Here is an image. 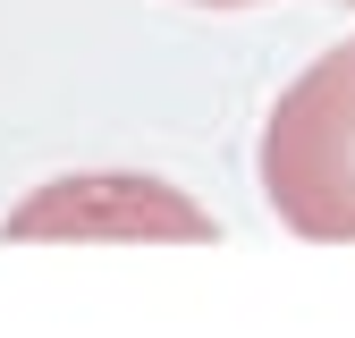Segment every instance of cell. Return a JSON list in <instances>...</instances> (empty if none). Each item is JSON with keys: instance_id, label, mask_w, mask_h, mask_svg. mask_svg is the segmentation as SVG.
<instances>
[{"instance_id": "obj_1", "label": "cell", "mask_w": 355, "mask_h": 338, "mask_svg": "<svg viewBox=\"0 0 355 338\" xmlns=\"http://www.w3.org/2000/svg\"><path fill=\"white\" fill-rule=\"evenodd\" d=\"M262 195L304 245H355V42L304 68L262 127Z\"/></svg>"}, {"instance_id": "obj_3", "label": "cell", "mask_w": 355, "mask_h": 338, "mask_svg": "<svg viewBox=\"0 0 355 338\" xmlns=\"http://www.w3.org/2000/svg\"><path fill=\"white\" fill-rule=\"evenodd\" d=\"M203 9H254V0H203Z\"/></svg>"}, {"instance_id": "obj_2", "label": "cell", "mask_w": 355, "mask_h": 338, "mask_svg": "<svg viewBox=\"0 0 355 338\" xmlns=\"http://www.w3.org/2000/svg\"><path fill=\"white\" fill-rule=\"evenodd\" d=\"M9 245H220V220L153 169H68L9 203Z\"/></svg>"}]
</instances>
